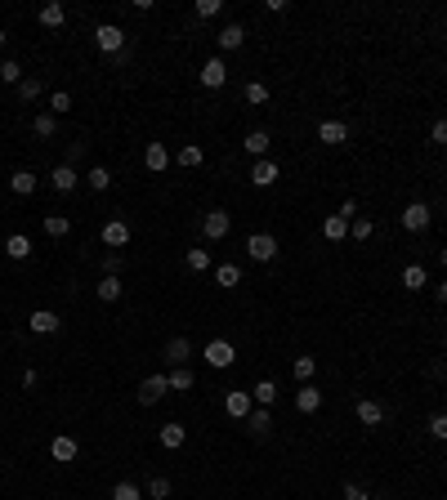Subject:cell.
Wrapping results in <instances>:
<instances>
[{
  "label": "cell",
  "instance_id": "6da1fadb",
  "mask_svg": "<svg viewBox=\"0 0 447 500\" xmlns=\"http://www.w3.org/2000/svg\"><path fill=\"white\" fill-rule=\"evenodd\" d=\"M246 255H251L255 264H273V259H277V237H273V233H251V237H246Z\"/></svg>",
  "mask_w": 447,
  "mask_h": 500
},
{
  "label": "cell",
  "instance_id": "7a4b0ae2",
  "mask_svg": "<svg viewBox=\"0 0 447 500\" xmlns=\"http://www.w3.org/2000/svg\"><path fill=\"white\" fill-rule=\"evenodd\" d=\"M228 228H233V215L228 210H206V219H201V237L206 241H224Z\"/></svg>",
  "mask_w": 447,
  "mask_h": 500
},
{
  "label": "cell",
  "instance_id": "3957f363",
  "mask_svg": "<svg viewBox=\"0 0 447 500\" xmlns=\"http://www.w3.org/2000/svg\"><path fill=\"white\" fill-rule=\"evenodd\" d=\"M429 219H434V210H429L425 201H407L403 205V228H407V233H425Z\"/></svg>",
  "mask_w": 447,
  "mask_h": 500
},
{
  "label": "cell",
  "instance_id": "277c9868",
  "mask_svg": "<svg viewBox=\"0 0 447 500\" xmlns=\"http://www.w3.org/2000/svg\"><path fill=\"white\" fill-rule=\"evenodd\" d=\"M94 45H99L103 54H121V45H126V32H121L116 22H99V27H94Z\"/></svg>",
  "mask_w": 447,
  "mask_h": 500
},
{
  "label": "cell",
  "instance_id": "5b68a950",
  "mask_svg": "<svg viewBox=\"0 0 447 500\" xmlns=\"http://www.w3.org/2000/svg\"><path fill=\"white\" fill-rule=\"evenodd\" d=\"M206 362H211L215 371H228L237 362V349L228 344V339H211V344H206Z\"/></svg>",
  "mask_w": 447,
  "mask_h": 500
},
{
  "label": "cell",
  "instance_id": "8992f818",
  "mask_svg": "<svg viewBox=\"0 0 447 500\" xmlns=\"http://www.w3.org/2000/svg\"><path fill=\"white\" fill-rule=\"evenodd\" d=\"M166 388H171V380H166V375H148V380L139 384V402H143V407H156V402L166 398Z\"/></svg>",
  "mask_w": 447,
  "mask_h": 500
},
{
  "label": "cell",
  "instance_id": "52a82bcc",
  "mask_svg": "<svg viewBox=\"0 0 447 500\" xmlns=\"http://www.w3.org/2000/svg\"><path fill=\"white\" fill-rule=\"evenodd\" d=\"M277 179H282V170H277L269 156H260V161L251 165V184H255V188H273Z\"/></svg>",
  "mask_w": 447,
  "mask_h": 500
},
{
  "label": "cell",
  "instance_id": "ba28073f",
  "mask_svg": "<svg viewBox=\"0 0 447 500\" xmlns=\"http://www.w3.org/2000/svg\"><path fill=\"white\" fill-rule=\"evenodd\" d=\"M188 358H192V344H188V335H175V339H166V362H171V371H175V367H188Z\"/></svg>",
  "mask_w": 447,
  "mask_h": 500
},
{
  "label": "cell",
  "instance_id": "9c48e42d",
  "mask_svg": "<svg viewBox=\"0 0 447 500\" xmlns=\"http://www.w3.org/2000/svg\"><path fill=\"white\" fill-rule=\"evenodd\" d=\"M50 456L58 460V465H72V460H76V456H81V447H76V438H72V433H58V438H54V442H50Z\"/></svg>",
  "mask_w": 447,
  "mask_h": 500
},
{
  "label": "cell",
  "instance_id": "30bf717a",
  "mask_svg": "<svg viewBox=\"0 0 447 500\" xmlns=\"http://www.w3.org/2000/svg\"><path fill=\"white\" fill-rule=\"evenodd\" d=\"M126 241H130V224H126V219H107V224H103V246L121 250Z\"/></svg>",
  "mask_w": 447,
  "mask_h": 500
},
{
  "label": "cell",
  "instance_id": "8fae6325",
  "mask_svg": "<svg viewBox=\"0 0 447 500\" xmlns=\"http://www.w3.org/2000/svg\"><path fill=\"white\" fill-rule=\"evenodd\" d=\"M318 139L327 143V148H340V143H349V126H345V121H322Z\"/></svg>",
  "mask_w": 447,
  "mask_h": 500
},
{
  "label": "cell",
  "instance_id": "7c38bea8",
  "mask_svg": "<svg viewBox=\"0 0 447 500\" xmlns=\"http://www.w3.org/2000/svg\"><path fill=\"white\" fill-rule=\"evenodd\" d=\"M224 81H228L224 58H206V63H201V85H206V90H220Z\"/></svg>",
  "mask_w": 447,
  "mask_h": 500
},
{
  "label": "cell",
  "instance_id": "4fadbf2b",
  "mask_svg": "<svg viewBox=\"0 0 447 500\" xmlns=\"http://www.w3.org/2000/svg\"><path fill=\"white\" fill-rule=\"evenodd\" d=\"M50 184H54V192H76V188H81V175H76V165H54Z\"/></svg>",
  "mask_w": 447,
  "mask_h": 500
},
{
  "label": "cell",
  "instance_id": "5bb4252c",
  "mask_svg": "<svg viewBox=\"0 0 447 500\" xmlns=\"http://www.w3.org/2000/svg\"><path fill=\"white\" fill-rule=\"evenodd\" d=\"M224 411H228L233 420H246L251 411H255V398H251V393H228V398H224Z\"/></svg>",
  "mask_w": 447,
  "mask_h": 500
},
{
  "label": "cell",
  "instance_id": "9a60e30c",
  "mask_svg": "<svg viewBox=\"0 0 447 500\" xmlns=\"http://www.w3.org/2000/svg\"><path fill=\"white\" fill-rule=\"evenodd\" d=\"M354 411H358V420L367 424V429H376V424L385 420V407H380L376 398H358V407H354Z\"/></svg>",
  "mask_w": 447,
  "mask_h": 500
},
{
  "label": "cell",
  "instance_id": "2e32d148",
  "mask_svg": "<svg viewBox=\"0 0 447 500\" xmlns=\"http://www.w3.org/2000/svg\"><path fill=\"white\" fill-rule=\"evenodd\" d=\"M27 326H32L36 335H54V331H58V326H63V322H58V313H50V309H36V313L27 317Z\"/></svg>",
  "mask_w": 447,
  "mask_h": 500
},
{
  "label": "cell",
  "instance_id": "e0dca14e",
  "mask_svg": "<svg viewBox=\"0 0 447 500\" xmlns=\"http://www.w3.org/2000/svg\"><path fill=\"white\" fill-rule=\"evenodd\" d=\"M318 407H322V388H318V384H300V393H295V411L313 416Z\"/></svg>",
  "mask_w": 447,
  "mask_h": 500
},
{
  "label": "cell",
  "instance_id": "ac0fdd59",
  "mask_svg": "<svg viewBox=\"0 0 447 500\" xmlns=\"http://www.w3.org/2000/svg\"><path fill=\"white\" fill-rule=\"evenodd\" d=\"M269 429H273L269 407H255V411L246 416V433H251V438H269Z\"/></svg>",
  "mask_w": 447,
  "mask_h": 500
},
{
  "label": "cell",
  "instance_id": "d6986e66",
  "mask_svg": "<svg viewBox=\"0 0 447 500\" xmlns=\"http://www.w3.org/2000/svg\"><path fill=\"white\" fill-rule=\"evenodd\" d=\"M215 41H220L224 54H228V50H241V45H246V27H241V22H228V27L215 36Z\"/></svg>",
  "mask_w": 447,
  "mask_h": 500
},
{
  "label": "cell",
  "instance_id": "ffe728a7",
  "mask_svg": "<svg viewBox=\"0 0 447 500\" xmlns=\"http://www.w3.org/2000/svg\"><path fill=\"white\" fill-rule=\"evenodd\" d=\"M143 165H148L152 175H161V170L171 165V152H166V143H148V148H143Z\"/></svg>",
  "mask_w": 447,
  "mask_h": 500
},
{
  "label": "cell",
  "instance_id": "44dd1931",
  "mask_svg": "<svg viewBox=\"0 0 447 500\" xmlns=\"http://www.w3.org/2000/svg\"><path fill=\"white\" fill-rule=\"evenodd\" d=\"M322 237H327V241H345L349 237V219L345 215H327V219H322Z\"/></svg>",
  "mask_w": 447,
  "mask_h": 500
},
{
  "label": "cell",
  "instance_id": "7402d4cb",
  "mask_svg": "<svg viewBox=\"0 0 447 500\" xmlns=\"http://www.w3.org/2000/svg\"><path fill=\"white\" fill-rule=\"evenodd\" d=\"M184 438H188V429H184L179 420L161 424V447H166V451H179V447H184Z\"/></svg>",
  "mask_w": 447,
  "mask_h": 500
},
{
  "label": "cell",
  "instance_id": "603a6c76",
  "mask_svg": "<svg viewBox=\"0 0 447 500\" xmlns=\"http://www.w3.org/2000/svg\"><path fill=\"white\" fill-rule=\"evenodd\" d=\"M36 18H41V27H63V22H67V9L58 5V0H50V5H41V14H36Z\"/></svg>",
  "mask_w": 447,
  "mask_h": 500
},
{
  "label": "cell",
  "instance_id": "cb8c5ba5",
  "mask_svg": "<svg viewBox=\"0 0 447 500\" xmlns=\"http://www.w3.org/2000/svg\"><path fill=\"white\" fill-rule=\"evenodd\" d=\"M269 143H273V139H269V134H264V130H251L246 139H241V148H246V152H251V156H255V161H260V156L269 152Z\"/></svg>",
  "mask_w": 447,
  "mask_h": 500
},
{
  "label": "cell",
  "instance_id": "d4e9b609",
  "mask_svg": "<svg viewBox=\"0 0 447 500\" xmlns=\"http://www.w3.org/2000/svg\"><path fill=\"white\" fill-rule=\"evenodd\" d=\"M175 161H179V165H184V170H197L201 161H206V152H201V148H197V143H184V148H179V152H175Z\"/></svg>",
  "mask_w": 447,
  "mask_h": 500
},
{
  "label": "cell",
  "instance_id": "484cf974",
  "mask_svg": "<svg viewBox=\"0 0 447 500\" xmlns=\"http://www.w3.org/2000/svg\"><path fill=\"white\" fill-rule=\"evenodd\" d=\"M403 286H407V290H425V286H429V273H425L420 264H407V268H403Z\"/></svg>",
  "mask_w": 447,
  "mask_h": 500
},
{
  "label": "cell",
  "instance_id": "4316f807",
  "mask_svg": "<svg viewBox=\"0 0 447 500\" xmlns=\"http://www.w3.org/2000/svg\"><path fill=\"white\" fill-rule=\"evenodd\" d=\"M251 398H255V407H273V402H277V384L273 380H260L255 388H251Z\"/></svg>",
  "mask_w": 447,
  "mask_h": 500
},
{
  "label": "cell",
  "instance_id": "83f0119b",
  "mask_svg": "<svg viewBox=\"0 0 447 500\" xmlns=\"http://www.w3.org/2000/svg\"><path fill=\"white\" fill-rule=\"evenodd\" d=\"M86 184H90L94 192H107V188H112V170H107V165H94L90 175H86Z\"/></svg>",
  "mask_w": 447,
  "mask_h": 500
},
{
  "label": "cell",
  "instance_id": "f1b7e54d",
  "mask_svg": "<svg viewBox=\"0 0 447 500\" xmlns=\"http://www.w3.org/2000/svg\"><path fill=\"white\" fill-rule=\"evenodd\" d=\"M215 282H220L224 290H233V286L241 282V268H237V264H220V268H215Z\"/></svg>",
  "mask_w": 447,
  "mask_h": 500
},
{
  "label": "cell",
  "instance_id": "f546056e",
  "mask_svg": "<svg viewBox=\"0 0 447 500\" xmlns=\"http://www.w3.org/2000/svg\"><path fill=\"white\" fill-rule=\"evenodd\" d=\"M9 188H14L18 197H32V192H36V175H32V170H18V175L9 179Z\"/></svg>",
  "mask_w": 447,
  "mask_h": 500
},
{
  "label": "cell",
  "instance_id": "4dcf8cb0",
  "mask_svg": "<svg viewBox=\"0 0 447 500\" xmlns=\"http://www.w3.org/2000/svg\"><path fill=\"white\" fill-rule=\"evenodd\" d=\"M5 255H9V259H27V255H32V241L22 237V233H14V237L5 241Z\"/></svg>",
  "mask_w": 447,
  "mask_h": 500
},
{
  "label": "cell",
  "instance_id": "1f68e13d",
  "mask_svg": "<svg viewBox=\"0 0 447 500\" xmlns=\"http://www.w3.org/2000/svg\"><path fill=\"white\" fill-rule=\"evenodd\" d=\"M32 130L41 134V139H54V134H58V116L54 112H41V116L32 121Z\"/></svg>",
  "mask_w": 447,
  "mask_h": 500
},
{
  "label": "cell",
  "instance_id": "d6a6232c",
  "mask_svg": "<svg viewBox=\"0 0 447 500\" xmlns=\"http://www.w3.org/2000/svg\"><path fill=\"white\" fill-rule=\"evenodd\" d=\"M291 371H295V380H300V384H313V371H318V358H295V362H291Z\"/></svg>",
  "mask_w": 447,
  "mask_h": 500
},
{
  "label": "cell",
  "instance_id": "836d02e7",
  "mask_svg": "<svg viewBox=\"0 0 447 500\" xmlns=\"http://www.w3.org/2000/svg\"><path fill=\"white\" fill-rule=\"evenodd\" d=\"M166 380H171V388H179V393H188V388H192V380H197V375H192V367H175L171 375H166Z\"/></svg>",
  "mask_w": 447,
  "mask_h": 500
},
{
  "label": "cell",
  "instance_id": "e575fe53",
  "mask_svg": "<svg viewBox=\"0 0 447 500\" xmlns=\"http://www.w3.org/2000/svg\"><path fill=\"white\" fill-rule=\"evenodd\" d=\"M94 290H99V299H103V304H116V299H121V277H103V282L94 286Z\"/></svg>",
  "mask_w": 447,
  "mask_h": 500
},
{
  "label": "cell",
  "instance_id": "d590c367",
  "mask_svg": "<svg viewBox=\"0 0 447 500\" xmlns=\"http://www.w3.org/2000/svg\"><path fill=\"white\" fill-rule=\"evenodd\" d=\"M45 233H50V237H67L72 233V219L67 215H45Z\"/></svg>",
  "mask_w": 447,
  "mask_h": 500
},
{
  "label": "cell",
  "instance_id": "8d00e7d4",
  "mask_svg": "<svg viewBox=\"0 0 447 500\" xmlns=\"http://www.w3.org/2000/svg\"><path fill=\"white\" fill-rule=\"evenodd\" d=\"M241 94H246V103H269V85H264V81H246V90H241Z\"/></svg>",
  "mask_w": 447,
  "mask_h": 500
},
{
  "label": "cell",
  "instance_id": "74e56055",
  "mask_svg": "<svg viewBox=\"0 0 447 500\" xmlns=\"http://www.w3.org/2000/svg\"><path fill=\"white\" fill-rule=\"evenodd\" d=\"M50 112H54V116L72 112V94H67V90H54V94H50Z\"/></svg>",
  "mask_w": 447,
  "mask_h": 500
},
{
  "label": "cell",
  "instance_id": "f35d334b",
  "mask_svg": "<svg viewBox=\"0 0 447 500\" xmlns=\"http://www.w3.org/2000/svg\"><path fill=\"white\" fill-rule=\"evenodd\" d=\"M371 233H376V224H371V219H354V224H349V237H354V241H367Z\"/></svg>",
  "mask_w": 447,
  "mask_h": 500
},
{
  "label": "cell",
  "instance_id": "ab89813d",
  "mask_svg": "<svg viewBox=\"0 0 447 500\" xmlns=\"http://www.w3.org/2000/svg\"><path fill=\"white\" fill-rule=\"evenodd\" d=\"M0 81H5V85H22V67L14 63V58H9V63H0Z\"/></svg>",
  "mask_w": 447,
  "mask_h": 500
},
{
  "label": "cell",
  "instance_id": "60d3db41",
  "mask_svg": "<svg viewBox=\"0 0 447 500\" xmlns=\"http://www.w3.org/2000/svg\"><path fill=\"white\" fill-rule=\"evenodd\" d=\"M112 500H143V492H139L135 482H116L112 487Z\"/></svg>",
  "mask_w": 447,
  "mask_h": 500
},
{
  "label": "cell",
  "instance_id": "b9f144b4",
  "mask_svg": "<svg viewBox=\"0 0 447 500\" xmlns=\"http://www.w3.org/2000/svg\"><path fill=\"white\" fill-rule=\"evenodd\" d=\"M18 99H41V81H36V76H22V85H18Z\"/></svg>",
  "mask_w": 447,
  "mask_h": 500
},
{
  "label": "cell",
  "instance_id": "7bdbcfd3",
  "mask_svg": "<svg viewBox=\"0 0 447 500\" xmlns=\"http://www.w3.org/2000/svg\"><path fill=\"white\" fill-rule=\"evenodd\" d=\"M429 438H439V442H447V411H439V416H429Z\"/></svg>",
  "mask_w": 447,
  "mask_h": 500
},
{
  "label": "cell",
  "instance_id": "ee69618b",
  "mask_svg": "<svg viewBox=\"0 0 447 500\" xmlns=\"http://www.w3.org/2000/svg\"><path fill=\"white\" fill-rule=\"evenodd\" d=\"M188 268H192V273H206V268H211V250H188Z\"/></svg>",
  "mask_w": 447,
  "mask_h": 500
},
{
  "label": "cell",
  "instance_id": "f6af8a7d",
  "mask_svg": "<svg viewBox=\"0 0 447 500\" xmlns=\"http://www.w3.org/2000/svg\"><path fill=\"white\" fill-rule=\"evenodd\" d=\"M148 496H152V500H166V496H171V478H161V473H156V478L148 482Z\"/></svg>",
  "mask_w": 447,
  "mask_h": 500
},
{
  "label": "cell",
  "instance_id": "bcb514c9",
  "mask_svg": "<svg viewBox=\"0 0 447 500\" xmlns=\"http://www.w3.org/2000/svg\"><path fill=\"white\" fill-rule=\"evenodd\" d=\"M121 273V250H107L103 255V277H116Z\"/></svg>",
  "mask_w": 447,
  "mask_h": 500
},
{
  "label": "cell",
  "instance_id": "7dc6e473",
  "mask_svg": "<svg viewBox=\"0 0 447 500\" xmlns=\"http://www.w3.org/2000/svg\"><path fill=\"white\" fill-rule=\"evenodd\" d=\"M345 500H371L367 496V487H362V482H345V492H340Z\"/></svg>",
  "mask_w": 447,
  "mask_h": 500
},
{
  "label": "cell",
  "instance_id": "c3c4849f",
  "mask_svg": "<svg viewBox=\"0 0 447 500\" xmlns=\"http://www.w3.org/2000/svg\"><path fill=\"white\" fill-rule=\"evenodd\" d=\"M220 0H197V18H215V14H220Z\"/></svg>",
  "mask_w": 447,
  "mask_h": 500
},
{
  "label": "cell",
  "instance_id": "681fc988",
  "mask_svg": "<svg viewBox=\"0 0 447 500\" xmlns=\"http://www.w3.org/2000/svg\"><path fill=\"white\" fill-rule=\"evenodd\" d=\"M429 139H434V143H447V116H439V121L429 126Z\"/></svg>",
  "mask_w": 447,
  "mask_h": 500
},
{
  "label": "cell",
  "instance_id": "f907efd6",
  "mask_svg": "<svg viewBox=\"0 0 447 500\" xmlns=\"http://www.w3.org/2000/svg\"><path fill=\"white\" fill-rule=\"evenodd\" d=\"M335 215H345L349 224H354V219H358V201H354V197H345V201H340V210H335Z\"/></svg>",
  "mask_w": 447,
  "mask_h": 500
},
{
  "label": "cell",
  "instance_id": "816d5d0a",
  "mask_svg": "<svg viewBox=\"0 0 447 500\" xmlns=\"http://www.w3.org/2000/svg\"><path fill=\"white\" fill-rule=\"evenodd\" d=\"M439 304H447V282H439Z\"/></svg>",
  "mask_w": 447,
  "mask_h": 500
},
{
  "label": "cell",
  "instance_id": "f5cc1de1",
  "mask_svg": "<svg viewBox=\"0 0 447 500\" xmlns=\"http://www.w3.org/2000/svg\"><path fill=\"white\" fill-rule=\"evenodd\" d=\"M439 259H443V264H447V246H443V250H439Z\"/></svg>",
  "mask_w": 447,
  "mask_h": 500
},
{
  "label": "cell",
  "instance_id": "db71d44e",
  "mask_svg": "<svg viewBox=\"0 0 447 500\" xmlns=\"http://www.w3.org/2000/svg\"><path fill=\"white\" fill-rule=\"evenodd\" d=\"M0 45H5V27H0Z\"/></svg>",
  "mask_w": 447,
  "mask_h": 500
},
{
  "label": "cell",
  "instance_id": "11a10c76",
  "mask_svg": "<svg viewBox=\"0 0 447 500\" xmlns=\"http://www.w3.org/2000/svg\"><path fill=\"white\" fill-rule=\"evenodd\" d=\"M443 349H447V335H443Z\"/></svg>",
  "mask_w": 447,
  "mask_h": 500
}]
</instances>
